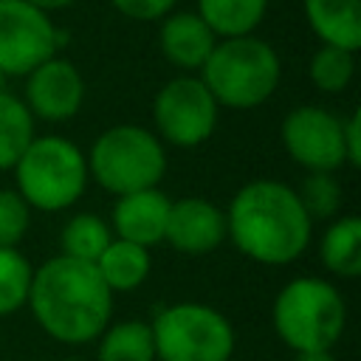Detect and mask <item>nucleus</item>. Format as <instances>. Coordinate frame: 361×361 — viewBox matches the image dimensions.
Listing matches in <instances>:
<instances>
[{
	"instance_id": "nucleus-1",
	"label": "nucleus",
	"mask_w": 361,
	"mask_h": 361,
	"mask_svg": "<svg viewBox=\"0 0 361 361\" xmlns=\"http://www.w3.org/2000/svg\"><path fill=\"white\" fill-rule=\"evenodd\" d=\"M113 290L93 262L65 254L31 271L28 310L34 322L59 344H90L113 319Z\"/></svg>"
},
{
	"instance_id": "nucleus-2",
	"label": "nucleus",
	"mask_w": 361,
	"mask_h": 361,
	"mask_svg": "<svg viewBox=\"0 0 361 361\" xmlns=\"http://www.w3.org/2000/svg\"><path fill=\"white\" fill-rule=\"evenodd\" d=\"M226 237L259 265H290L313 240V220L285 180L257 178L240 186L226 209Z\"/></svg>"
},
{
	"instance_id": "nucleus-3",
	"label": "nucleus",
	"mask_w": 361,
	"mask_h": 361,
	"mask_svg": "<svg viewBox=\"0 0 361 361\" xmlns=\"http://www.w3.org/2000/svg\"><path fill=\"white\" fill-rule=\"evenodd\" d=\"M276 336L293 353L333 350L347 327V302L330 279L293 276L271 305Z\"/></svg>"
},
{
	"instance_id": "nucleus-4",
	"label": "nucleus",
	"mask_w": 361,
	"mask_h": 361,
	"mask_svg": "<svg viewBox=\"0 0 361 361\" xmlns=\"http://www.w3.org/2000/svg\"><path fill=\"white\" fill-rule=\"evenodd\" d=\"M282 76L276 51L254 37H228L217 39L209 59L200 68V79L220 107L251 110L265 104Z\"/></svg>"
},
{
	"instance_id": "nucleus-5",
	"label": "nucleus",
	"mask_w": 361,
	"mask_h": 361,
	"mask_svg": "<svg viewBox=\"0 0 361 361\" xmlns=\"http://www.w3.org/2000/svg\"><path fill=\"white\" fill-rule=\"evenodd\" d=\"M14 189L37 212H65L87 189V158L65 135H34L14 164Z\"/></svg>"
},
{
	"instance_id": "nucleus-6",
	"label": "nucleus",
	"mask_w": 361,
	"mask_h": 361,
	"mask_svg": "<svg viewBox=\"0 0 361 361\" xmlns=\"http://www.w3.org/2000/svg\"><path fill=\"white\" fill-rule=\"evenodd\" d=\"M87 158V175L110 195L152 189L166 172L164 141L138 124H116L96 135Z\"/></svg>"
},
{
	"instance_id": "nucleus-7",
	"label": "nucleus",
	"mask_w": 361,
	"mask_h": 361,
	"mask_svg": "<svg viewBox=\"0 0 361 361\" xmlns=\"http://www.w3.org/2000/svg\"><path fill=\"white\" fill-rule=\"evenodd\" d=\"M158 361H231L237 336L226 313L203 302H175L149 322Z\"/></svg>"
},
{
	"instance_id": "nucleus-8",
	"label": "nucleus",
	"mask_w": 361,
	"mask_h": 361,
	"mask_svg": "<svg viewBox=\"0 0 361 361\" xmlns=\"http://www.w3.org/2000/svg\"><path fill=\"white\" fill-rule=\"evenodd\" d=\"M217 116L220 104L200 76H175L152 99L155 135L180 149H192L209 141L217 127Z\"/></svg>"
},
{
	"instance_id": "nucleus-9",
	"label": "nucleus",
	"mask_w": 361,
	"mask_h": 361,
	"mask_svg": "<svg viewBox=\"0 0 361 361\" xmlns=\"http://www.w3.org/2000/svg\"><path fill=\"white\" fill-rule=\"evenodd\" d=\"M62 45L59 28L48 11L28 0H0V73L25 76Z\"/></svg>"
},
{
	"instance_id": "nucleus-10",
	"label": "nucleus",
	"mask_w": 361,
	"mask_h": 361,
	"mask_svg": "<svg viewBox=\"0 0 361 361\" xmlns=\"http://www.w3.org/2000/svg\"><path fill=\"white\" fill-rule=\"evenodd\" d=\"M279 138L288 158L299 164L305 172H338L341 166H347L344 118L324 107H293L282 118Z\"/></svg>"
},
{
	"instance_id": "nucleus-11",
	"label": "nucleus",
	"mask_w": 361,
	"mask_h": 361,
	"mask_svg": "<svg viewBox=\"0 0 361 361\" xmlns=\"http://www.w3.org/2000/svg\"><path fill=\"white\" fill-rule=\"evenodd\" d=\"M25 107L42 121H68L82 110L85 79L79 68L62 56H51L25 73Z\"/></svg>"
},
{
	"instance_id": "nucleus-12",
	"label": "nucleus",
	"mask_w": 361,
	"mask_h": 361,
	"mask_svg": "<svg viewBox=\"0 0 361 361\" xmlns=\"http://www.w3.org/2000/svg\"><path fill=\"white\" fill-rule=\"evenodd\" d=\"M226 240V212L214 200L195 195L172 200L164 243H169L178 254L206 257L214 254Z\"/></svg>"
},
{
	"instance_id": "nucleus-13",
	"label": "nucleus",
	"mask_w": 361,
	"mask_h": 361,
	"mask_svg": "<svg viewBox=\"0 0 361 361\" xmlns=\"http://www.w3.org/2000/svg\"><path fill=\"white\" fill-rule=\"evenodd\" d=\"M169 206H172V197L164 195L158 186L118 195L110 214V231L118 240H130L135 245L152 248L164 243Z\"/></svg>"
},
{
	"instance_id": "nucleus-14",
	"label": "nucleus",
	"mask_w": 361,
	"mask_h": 361,
	"mask_svg": "<svg viewBox=\"0 0 361 361\" xmlns=\"http://www.w3.org/2000/svg\"><path fill=\"white\" fill-rule=\"evenodd\" d=\"M158 45L169 65L180 71H200L217 45V37L197 11H169L161 20Z\"/></svg>"
},
{
	"instance_id": "nucleus-15",
	"label": "nucleus",
	"mask_w": 361,
	"mask_h": 361,
	"mask_svg": "<svg viewBox=\"0 0 361 361\" xmlns=\"http://www.w3.org/2000/svg\"><path fill=\"white\" fill-rule=\"evenodd\" d=\"M302 8L322 45L361 48V0H302Z\"/></svg>"
},
{
	"instance_id": "nucleus-16",
	"label": "nucleus",
	"mask_w": 361,
	"mask_h": 361,
	"mask_svg": "<svg viewBox=\"0 0 361 361\" xmlns=\"http://www.w3.org/2000/svg\"><path fill=\"white\" fill-rule=\"evenodd\" d=\"M322 265L338 279L361 276V217L338 214L330 220L319 240Z\"/></svg>"
},
{
	"instance_id": "nucleus-17",
	"label": "nucleus",
	"mask_w": 361,
	"mask_h": 361,
	"mask_svg": "<svg viewBox=\"0 0 361 361\" xmlns=\"http://www.w3.org/2000/svg\"><path fill=\"white\" fill-rule=\"evenodd\" d=\"M93 265L113 293H130L147 282L152 271V257H149V248L113 237Z\"/></svg>"
},
{
	"instance_id": "nucleus-18",
	"label": "nucleus",
	"mask_w": 361,
	"mask_h": 361,
	"mask_svg": "<svg viewBox=\"0 0 361 361\" xmlns=\"http://www.w3.org/2000/svg\"><path fill=\"white\" fill-rule=\"evenodd\" d=\"M96 341V361H158L149 322H110Z\"/></svg>"
},
{
	"instance_id": "nucleus-19",
	"label": "nucleus",
	"mask_w": 361,
	"mask_h": 361,
	"mask_svg": "<svg viewBox=\"0 0 361 361\" xmlns=\"http://www.w3.org/2000/svg\"><path fill=\"white\" fill-rule=\"evenodd\" d=\"M265 11L268 0H197V14L217 39L254 34Z\"/></svg>"
},
{
	"instance_id": "nucleus-20",
	"label": "nucleus",
	"mask_w": 361,
	"mask_h": 361,
	"mask_svg": "<svg viewBox=\"0 0 361 361\" xmlns=\"http://www.w3.org/2000/svg\"><path fill=\"white\" fill-rule=\"evenodd\" d=\"M34 135V116L25 102L8 90H0V172L14 169Z\"/></svg>"
},
{
	"instance_id": "nucleus-21",
	"label": "nucleus",
	"mask_w": 361,
	"mask_h": 361,
	"mask_svg": "<svg viewBox=\"0 0 361 361\" xmlns=\"http://www.w3.org/2000/svg\"><path fill=\"white\" fill-rule=\"evenodd\" d=\"M113 231L110 223L93 212H79L73 217H68V223L59 231V254L82 259V262H96L102 257V251L110 245Z\"/></svg>"
},
{
	"instance_id": "nucleus-22",
	"label": "nucleus",
	"mask_w": 361,
	"mask_h": 361,
	"mask_svg": "<svg viewBox=\"0 0 361 361\" xmlns=\"http://www.w3.org/2000/svg\"><path fill=\"white\" fill-rule=\"evenodd\" d=\"M307 76L313 87L322 93H341L355 76V51L336 48V45H322L307 65Z\"/></svg>"
},
{
	"instance_id": "nucleus-23",
	"label": "nucleus",
	"mask_w": 361,
	"mask_h": 361,
	"mask_svg": "<svg viewBox=\"0 0 361 361\" xmlns=\"http://www.w3.org/2000/svg\"><path fill=\"white\" fill-rule=\"evenodd\" d=\"M34 265L20 248H0V319L25 307Z\"/></svg>"
},
{
	"instance_id": "nucleus-24",
	"label": "nucleus",
	"mask_w": 361,
	"mask_h": 361,
	"mask_svg": "<svg viewBox=\"0 0 361 361\" xmlns=\"http://www.w3.org/2000/svg\"><path fill=\"white\" fill-rule=\"evenodd\" d=\"M305 212L310 220H330L338 214L341 206V186L336 180V172H307L302 186L296 189Z\"/></svg>"
},
{
	"instance_id": "nucleus-25",
	"label": "nucleus",
	"mask_w": 361,
	"mask_h": 361,
	"mask_svg": "<svg viewBox=\"0 0 361 361\" xmlns=\"http://www.w3.org/2000/svg\"><path fill=\"white\" fill-rule=\"evenodd\" d=\"M31 223L28 203L17 189H0V248H17Z\"/></svg>"
},
{
	"instance_id": "nucleus-26",
	"label": "nucleus",
	"mask_w": 361,
	"mask_h": 361,
	"mask_svg": "<svg viewBox=\"0 0 361 361\" xmlns=\"http://www.w3.org/2000/svg\"><path fill=\"white\" fill-rule=\"evenodd\" d=\"M113 8L130 20L138 23H152V20H164L169 11H175L178 0H110Z\"/></svg>"
},
{
	"instance_id": "nucleus-27",
	"label": "nucleus",
	"mask_w": 361,
	"mask_h": 361,
	"mask_svg": "<svg viewBox=\"0 0 361 361\" xmlns=\"http://www.w3.org/2000/svg\"><path fill=\"white\" fill-rule=\"evenodd\" d=\"M344 152L347 166H361V110H353L344 118Z\"/></svg>"
},
{
	"instance_id": "nucleus-28",
	"label": "nucleus",
	"mask_w": 361,
	"mask_h": 361,
	"mask_svg": "<svg viewBox=\"0 0 361 361\" xmlns=\"http://www.w3.org/2000/svg\"><path fill=\"white\" fill-rule=\"evenodd\" d=\"M293 361H336L333 350H316V353H296Z\"/></svg>"
},
{
	"instance_id": "nucleus-29",
	"label": "nucleus",
	"mask_w": 361,
	"mask_h": 361,
	"mask_svg": "<svg viewBox=\"0 0 361 361\" xmlns=\"http://www.w3.org/2000/svg\"><path fill=\"white\" fill-rule=\"evenodd\" d=\"M31 6H37V8H42V11H56V8H68V6H73L76 0H28Z\"/></svg>"
},
{
	"instance_id": "nucleus-30",
	"label": "nucleus",
	"mask_w": 361,
	"mask_h": 361,
	"mask_svg": "<svg viewBox=\"0 0 361 361\" xmlns=\"http://www.w3.org/2000/svg\"><path fill=\"white\" fill-rule=\"evenodd\" d=\"M0 90H6V76L0 73Z\"/></svg>"
},
{
	"instance_id": "nucleus-31",
	"label": "nucleus",
	"mask_w": 361,
	"mask_h": 361,
	"mask_svg": "<svg viewBox=\"0 0 361 361\" xmlns=\"http://www.w3.org/2000/svg\"><path fill=\"white\" fill-rule=\"evenodd\" d=\"M56 361H87V358H56Z\"/></svg>"
}]
</instances>
